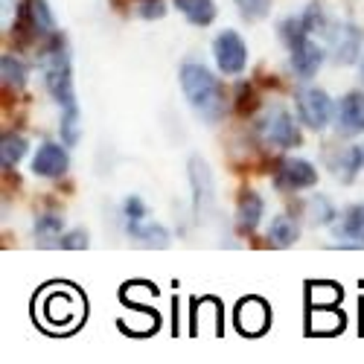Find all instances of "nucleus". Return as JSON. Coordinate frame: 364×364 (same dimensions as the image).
Masks as SVG:
<instances>
[{"label":"nucleus","instance_id":"obj_26","mask_svg":"<svg viewBox=\"0 0 364 364\" xmlns=\"http://www.w3.org/2000/svg\"><path fill=\"white\" fill-rule=\"evenodd\" d=\"M236 12H239V18H245L248 23H257V21L268 18L271 0H236Z\"/></svg>","mask_w":364,"mask_h":364},{"label":"nucleus","instance_id":"obj_17","mask_svg":"<svg viewBox=\"0 0 364 364\" xmlns=\"http://www.w3.org/2000/svg\"><path fill=\"white\" fill-rule=\"evenodd\" d=\"M172 6L193 26H210L216 21V4L213 0H172Z\"/></svg>","mask_w":364,"mask_h":364},{"label":"nucleus","instance_id":"obj_4","mask_svg":"<svg viewBox=\"0 0 364 364\" xmlns=\"http://www.w3.org/2000/svg\"><path fill=\"white\" fill-rule=\"evenodd\" d=\"M294 105H297L300 123L312 132H323L329 126L332 114H336V105H332L329 94L321 87H300L294 97Z\"/></svg>","mask_w":364,"mask_h":364},{"label":"nucleus","instance_id":"obj_15","mask_svg":"<svg viewBox=\"0 0 364 364\" xmlns=\"http://www.w3.org/2000/svg\"><path fill=\"white\" fill-rule=\"evenodd\" d=\"M338 239H353V248H364V204H353L336 225Z\"/></svg>","mask_w":364,"mask_h":364},{"label":"nucleus","instance_id":"obj_14","mask_svg":"<svg viewBox=\"0 0 364 364\" xmlns=\"http://www.w3.org/2000/svg\"><path fill=\"white\" fill-rule=\"evenodd\" d=\"M262 213H265V201L254 193V190H245L236 201V228L239 233H254L262 222Z\"/></svg>","mask_w":364,"mask_h":364},{"label":"nucleus","instance_id":"obj_32","mask_svg":"<svg viewBox=\"0 0 364 364\" xmlns=\"http://www.w3.org/2000/svg\"><path fill=\"white\" fill-rule=\"evenodd\" d=\"M309 297H321V300H329V303H338L341 300V289H332L329 283H318L309 289Z\"/></svg>","mask_w":364,"mask_h":364},{"label":"nucleus","instance_id":"obj_28","mask_svg":"<svg viewBox=\"0 0 364 364\" xmlns=\"http://www.w3.org/2000/svg\"><path fill=\"white\" fill-rule=\"evenodd\" d=\"M303 21H306L309 33H321V36H326V33H329V26H332L321 4H309L306 12H303Z\"/></svg>","mask_w":364,"mask_h":364},{"label":"nucleus","instance_id":"obj_6","mask_svg":"<svg viewBox=\"0 0 364 364\" xmlns=\"http://www.w3.org/2000/svg\"><path fill=\"white\" fill-rule=\"evenodd\" d=\"M213 58L225 76H239L248 68V44L233 29H222L213 38Z\"/></svg>","mask_w":364,"mask_h":364},{"label":"nucleus","instance_id":"obj_10","mask_svg":"<svg viewBox=\"0 0 364 364\" xmlns=\"http://www.w3.org/2000/svg\"><path fill=\"white\" fill-rule=\"evenodd\" d=\"M68 166H70L68 149L58 143H41L33 158V172L38 178H62L68 172Z\"/></svg>","mask_w":364,"mask_h":364},{"label":"nucleus","instance_id":"obj_5","mask_svg":"<svg viewBox=\"0 0 364 364\" xmlns=\"http://www.w3.org/2000/svg\"><path fill=\"white\" fill-rule=\"evenodd\" d=\"M361 44H364V33L350 21L332 23L326 33V53L332 58V65H341V68L353 65L361 53Z\"/></svg>","mask_w":364,"mask_h":364},{"label":"nucleus","instance_id":"obj_31","mask_svg":"<svg viewBox=\"0 0 364 364\" xmlns=\"http://www.w3.org/2000/svg\"><path fill=\"white\" fill-rule=\"evenodd\" d=\"M62 251H85L87 248V230H70L68 236H62L55 242Z\"/></svg>","mask_w":364,"mask_h":364},{"label":"nucleus","instance_id":"obj_9","mask_svg":"<svg viewBox=\"0 0 364 364\" xmlns=\"http://www.w3.org/2000/svg\"><path fill=\"white\" fill-rule=\"evenodd\" d=\"M289 62H291V70L297 73V79H312L321 70V65L326 62V50L321 44H315L312 38H306L289 50Z\"/></svg>","mask_w":364,"mask_h":364},{"label":"nucleus","instance_id":"obj_18","mask_svg":"<svg viewBox=\"0 0 364 364\" xmlns=\"http://www.w3.org/2000/svg\"><path fill=\"white\" fill-rule=\"evenodd\" d=\"M126 233L132 239H137L140 245H149V248H166L169 245V230L158 222L151 225H143V222H126Z\"/></svg>","mask_w":364,"mask_h":364},{"label":"nucleus","instance_id":"obj_19","mask_svg":"<svg viewBox=\"0 0 364 364\" xmlns=\"http://www.w3.org/2000/svg\"><path fill=\"white\" fill-rule=\"evenodd\" d=\"M268 239L274 248H291L300 239V225L291 216H274L268 225Z\"/></svg>","mask_w":364,"mask_h":364},{"label":"nucleus","instance_id":"obj_2","mask_svg":"<svg viewBox=\"0 0 364 364\" xmlns=\"http://www.w3.org/2000/svg\"><path fill=\"white\" fill-rule=\"evenodd\" d=\"M41 68H44V85L50 90V97L62 105V111L79 108L76 105V90H73V65H70V53L62 44V38L50 41L47 53L41 55Z\"/></svg>","mask_w":364,"mask_h":364},{"label":"nucleus","instance_id":"obj_20","mask_svg":"<svg viewBox=\"0 0 364 364\" xmlns=\"http://www.w3.org/2000/svg\"><path fill=\"white\" fill-rule=\"evenodd\" d=\"M306 219H309V225H315V228H326V225H332L338 219V210H336V204H332L326 196H312L309 201H306Z\"/></svg>","mask_w":364,"mask_h":364},{"label":"nucleus","instance_id":"obj_22","mask_svg":"<svg viewBox=\"0 0 364 364\" xmlns=\"http://www.w3.org/2000/svg\"><path fill=\"white\" fill-rule=\"evenodd\" d=\"M277 36H280V41L291 50V47H297L300 41H306L312 33H309L306 21H303V15H291V18H283V21H280Z\"/></svg>","mask_w":364,"mask_h":364},{"label":"nucleus","instance_id":"obj_21","mask_svg":"<svg viewBox=\"0 0 364 364\" xmlns=\"http://www.w3.org/2000/svg\"><path fill=\"white\" fill-rule=\"evenodd\" d=\"M0 76H4V85H6V87H12V90H21V87L26 85V76H29V70H26V65L21 62L18 55H12V53H4V55H0Z\"/></svg>","mask_w":364,"mask_h":364},{"label":"nucleus","instance_id":"obj_13","mask_svg":"<svg viewBox=\"0 0 364 364\" xmlns=\"http://www.w3.org/2000/svg\"><path fill=\"white\" fill-rule=\"evenodd\" d=\"M271 321V312H268V303L259 300V297H245L239 303L236 309V326L239 332H245V336H259V332H265Z\"/></svg>","mask_w":364,"mask_h":364},{"label":"nucleus","instance_id":"obj_3","mask_svg":"<svg viewBox=\"0 0 364 364\" xmlns=\"http://www.w3.org/2000/svg\"><path fill=\"white\" fill-rule=\"evenodd\" d=\"M259 137L271 146H280V149H297L303 146V134L294 123V117L280 108V105H271L265 111V117L259 119Z\"/></svg>","mask_w":364,"mask_h":364},{"label":"nucleus","instance_id":"obj_29","mask_svg":"<svg viewBox=\"0 0 364 364\" xmlns=\"http://www.w3.org/2000/svg\"><path fill=\"white\" fill-rule=\"evenodd\" d=\"M166 0H137V15L143 21H161L166 15Z\"/></svg>","mask_w":364,"mask_h":364},{"label":"nucleus","instance_id":"obj_30","mask_svg":"<svg viewBox=\"0 0 364 364\" xmlns=\"http://www.w3.org/2000/svg\"><path fill=\"white\" fill-rule=\"evenodd\" d=\"M123 216H126V222H146L149 207H146V201H143V198L129 196V198L123 201Z\"/></svg>","mask_w":364,"mask_h":364},{"label":"nucleus","instance_id":"obj_23","mask_svg":"<svg viewBox=\"0 0 364 364\" xmlns=\"http://www.w3.org/2000/svg\"><path fill=\"white\" fill-rule=\"evenodd\" d=\"M23 155H26V140L15 132H6L4 140H0V164H4V169L18 166Z\"/></svg>","mask_w":364,"mask_h":364},{"label":"nucleus","instance_id":"obj_7","mask_svg":"<svg viewBox=\"0 0 364 364\" xmlns=\"http://www.w3.org/2000/svg\"><path fill=\"white\" fill-rule=\"evenodd\" d=\"M318 184V169L303 161V158H286L274 175V187L280 193H300V190H312Z\"/></svg>","mask_w":364,"mask_h":364},{"label":"nucleus","instance_id":"obj_25","mask_svg":"<svg viewBox=\"0 0 364 364\" xmlns=\"http://www.w3.org/2000/svg\"><path fill=\"white\" fill-rule=\"evenodd\" d=\"M33 230H36V236H41V239H58V236H62V230H65V219L58 216V213H41V216L36 219Z\"/></svg>","mask_w":364,"mask_h":364},{"label":"nucleus","instance_id":"obj_1","mask_svg":"<svg viewBox=\"0 0 364 364\" xmlns=\"http://www.w3.org/2000/svg\"><path fill=\"white\" fill-rule=\"evenodd\" d=\"M178 82H181V90L190 102V108L207 119V123H219L225 117V90L219 85V79L210 73L201 62H184L178 70Z\"/></svg>","mask_w":364,"mask_h":364},{"label":"nucleus","instance_id":"obj_8","mask_svg":"<svg viewBox=\"0 0 364 364\" xmlns=\"http://www.w3.org/2000/svg\"><path fill=\"white\" fill-rule=\"evenodd\" d=\"M79 309H82V303L79 297L65 289V286H58V289H50L44 297H41V312H44V321L55 323V326H65V323H73L79 318Z\"/></svg>","mask_w":364,"mask_h":364},{"label":"nucleus","instance_id":"obj_33","mask_svg":"<svg viewBox=\"0 0 364 364\" xmlns=\"http://www.w3.org/2000/svg\"><path fill=\"white\" fill-rule=\"evenodd\" d=\"M254 108V90L245 85V87H239V111H251Z\"/></svg>","mask_w":364,"mask_h":364},{"label":"nucleus","instance_id":"obj_27","mask_svg":"<svg viewBox=\"0 0 364 364\" xmlns=\"http://www.w3.org/2000/svg\"><path fill=\"white\" fill-rule=\"evenodd\" d=\"M79 108H70V111H62V123H58V132H62V140L65 146H76L79 143Z\"/></svg>","mask_w":364,"mask_h":364},{"label":"nucleus","instance_id":"obj_24","mask_svg":"<svg viewBox=\"0 0 364 364\" xmlns=\"http://www.w3.org/2000/svg\"><path fill=\"white\" fill-rule=\"evenodd\" d=\"M29 23H33V29H38V33H44V36L55 33V23H53L47 0H29Z\"/></svg>","mask_w":364,"mask_h":364},{"label":"nucleus","instance_id":"obj_11","mask_svg":"<svg viewBox=\"0 0 364 364\" xmlns=\"http://www.w3.org/2000/svg\"><path fill=\"white\" fill-rule=\"evenodd\" d=\"M190 184H193V210L198 219L213 204V175H210L201 158H190Z\"/></svg>","mask_w":364,"mask_h":364},{"label":"nucleus","instance_id":"obj_34","mask_svg":"<svg viewBox=\"0 0 364 364\" xmlns=\"http://www.w3.org/2000/svg\"><path fill=\"white\" fill-rule=\"evenodd\" d=\"M361 82H364V62H361Z\"/></svg>","mask_w":364,"mask_h":364},{"label":"nucleus","instance_id":"obj_12","mask_svg":"<svg viewBox=\"0 0 364 364\" xmlns=\"http://www.w3.org/2000/svg\"><path fill=\"white\" fill-rule=\"evenodd\" d=\"M336 126L347 137L364 132V94H361V90H350V94L338 102V108H336Z\"/></svg>","mask_w":364,"mask_h":364},{"label":"nucleus","instance_id":"obj_16","mask_svg":"<svg viewBox=\"0 0 364 364\" xmlns=\"http://www.w3.org/2000/svg\"><path fill=\"white\" fill-rule=\"evenodd\" d=\"M364 169V146H350L344 149L338 161L332 164V175H336L341 184H353L355 175Z\"/></svg>","mask_w":364,"mask_h":364}]
</instances>
